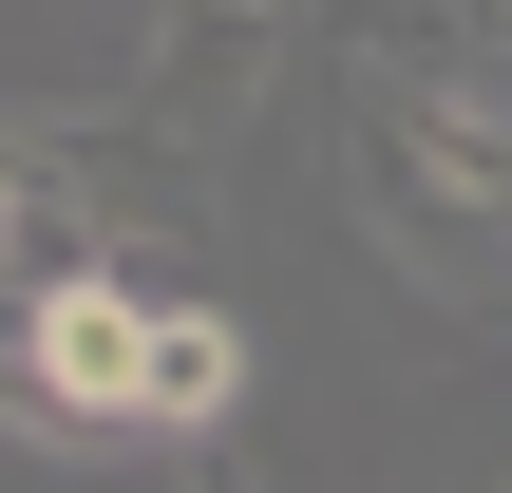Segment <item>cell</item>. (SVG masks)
<instances>
[{
	"mask_svg": "<svg viewBox=\"0 0 512 493\" xmlns=\"http://www.w3.org/2000/svg\"><path fill=\"white\" fill-rule=\"evenodd\" d=\"M266 76H285V19L266 0H152V38H133V114L171 133V152H247V114H266Z\"/></svg>",
	"mask_w": 512,
	"mask_h": 493,
	"instance_id": "1",
	"label": "cell"
},
{
	"mask_svg": "<svg viewBox=\"0 0 512 493\" xmlns=\"http://www.w3.org/2000/svg\"><path fill=\"white\" fill-rule=\"evenodd\" d=\"M247 380H266V361H247V323L171 285V323H152V456H190V437H228V418H247Z\"/></svg>",
	"mask_w": 512,
	"mask_h": 493,
	"instance_id": "2",
	"label": "cell"
},
{
	"mask_svg": "<svg viewBox=\"0 0 512 493\" xmlns=\"http://www.w3.org/2000/svg\"><path fill=\"white\" fill-rule=\"evenodd\" d=\"M38 266H57V209H38V171H19V152H0V304H19V285H38Z\"/></svg>",
	"mask_w": 512,
	"mask_h": 493,
	"instance_id": "3",
	"label": "cell"
},
{
	"mask_svg": "<svg viewBox=\"0 0 512 493\" xmlns=\"http://www.w3.org/2000/svg\"><path fill=\"white\" fill-rule=\"evenodd\" d=\"M266 19H304V0H266Z\"/></svg>",
	"mask_w": 512,
	"mask_h": 493,
	"instance_id": "4",
	"label": "cell"
}]
</instances>
